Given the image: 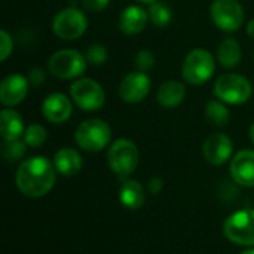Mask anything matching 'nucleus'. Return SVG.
I'll use <instances>...</instances> for the list:
<instances>
[{
  "mask_svg": "<svg viewBox=\"0 0 254 254\" xmlns=\"http://www.w3.org/2000/svg\"><path fill=\"white\" fill-rule=\"evenodd\" d=\"M232 150H234L232 140L222 132L210 134L202 144L204 158L211 165H223L231 158Z\"/></svg>",
  "mask_w": 254,
  "mask_h": 254,
  "instance_id": "obj_12",
  "label": "nucleus"
},
{
  "mask_svg": "<svg viewBox=\"0 0 254 254\" xmlns=\"http://www.w3.org/2000/svg\"><path fill=\"white\" fill-rule=\"evenodd\" d=\"M214 58L205 49H193L183 63V79L190 85L205 83L214 73Z\"/></svg>",
  "mask_w": 254,
  "mask_h": 254,
  "instance_id": "obj_5",
  "label": "nucleus"
},
{
  "mask_svg": "<svg viewBox=\"0 0 254 254\" xmlns=\"http://www.w3.org/2000/svg\"><path fill=\"white\" fill-rule=\"evenodd\" d=\"M88 27L85 13L76 7H65L57 13L52 22L54 33L64 40H74L80 37Z\"/></svg>",
  "mask_w": 254,
  "mask_h": 254,
  "instance_id": "obj_8",
  "label": "nucleus"
},
{
  "mask_svg": "<svg viewBox=\"0 0 254 254\" xmlns=\"http://www.w3.org/2000/svg\"><path fill=\"white\" fill-rule=\"evenodd\" d=\"M243 254H254V249L253 250H247V252H244Z\"/></svg>",
  "mask_w": 254,
  "mask_h": 254,
  "instance_id": "obj_34",
  "label": "nucleus"
},
{
  "mask_svg": "<svg viewBox=\"0 0 254 254\" xmlns=\"http://www.w3.org/2000/svg\"><path fill=\"white\" fill-rule=\"evenodd\" d=\"M110 0H83V7L88 12H101L109 6Z\"/></svg>",
  "mask_w": 254,
  "mask_h": 254,
  "instance_id": "obj_30",
  "label": "nucleus"
},
{
  "mask_svg": "<svg viewBox=\"0 0 254 254\" xmlns=\"http://www.w3.org/2000/svg\"><path fill=\"white\" fill-rule=\"evenodd\" d=\"M0 132L4 140H18L24 132V121L21 115L12 109H4L0 113Z\"/></svg>",
  "mask_w": 254,
  "mask_h": 254,
  "instance_id": "obj_17",
  "label": "nucleus"
},
{
  "mask_svg": "<svg viewBox=\"0 0 254 254\" xmlns=\"http://www.w3.org/2000/svg\"><path fill=\"white\" fill-rule=\"evenodd\" d=\"M250 138H252V141H253L254 144V122L252 124V127H250Z\"/></svg>",
  "mask_w": 254,
  "mask_h": 254,
  "instance_id": "obj_32",
  "label": "nucleus"
},
{
  "mask_svg": "<svg viewBox=\"0 0 254 254\" xmlns=\"http://www.w3.org/2000/svg\"><path fill=\"white\" fill-rule=\"evenodd\" d=\"M25 153V141L18 140H4L3 144V156L7 161H16Z\"/></svg>",
  "mask_w": 254,
  "mask_h": 254,
  "instance_id": "obj_25",
  "label": "nucleus"
},
{
  "mask_svg": "<svg viewBox=\"0 0 254 254\" xmlns=\"http://www.w3.org/2000/svg\"><path fill=\"white\" fill-rule=\"evenodd\" d=\"M85 58H86L88 63H91L94 65L103 64L107 60V49L100 43H92L86 49V57Z\"/></svg>",
  "mask_w": 254,
  "mask_h": 254,
  "instance_id": "obj_26",
  "label": "nucleus"
},
{
  "mask_svg": "<svg viewBox=\"0 0 254 254\" xmlns=\"http://www.w3.org/2000/svg\"><path fill=\"white\" fill-rule=\"evenodd\" d=\"M107 161L112 171L121 179H127L138 164V150L131 140H116L107 153Z\"/></svg>",
  "mask_w": 254,
  "mask_h": 254,
  "instance_id": "obj_4",
  "label": "nucleus"
},
{
  "mask_svg": "<svg viewBox=\"0 0 254 254\" xmlns=\"http://www.w3.org/2000/svg\"><path fill=\"white\" fill-rule=\"evenodd\" d=\"M186 95V88L179 80H168L164 82L158 89V101L165 109L177 107Z\"/></svg>",
  "mask_w": 254,
  "mask_h": 254,
  "instance_id": "obj_18",
  "label": "nucleus"
},
{
  "mask_svg": "<svg viewBox=\"0 0 254 254\" xmlns=\"http://www.w3.org/2000/svg\"><path fill=\"white\" fill-rule=\"evenodd\" d=\"M119 198L127 208L137 210L144 204L143 186L137 180H124L119 189Z\"/></svg>",
  "mask_w": 254,
  "mask_h": 254,
  "instance_id": "obj_20",
  "label": "nucleus"
},
{
  "mask_svg": "<svg viewBox=\"0 0 254 254\" xmlns=\"http://www.w3.org/2000/svg\"><path fill=\"white\" fill-rule=\"evenodd\" d=\"M28 91V79L21 74H9L0 85V101L10 107L19 104Z\"/></svg>",
  "mask_w": 254,
  "mask_h": 254,
  "instance_id": "obj_14",
  "label": "nucleus"
},
{
  "mask_svg": "<svg viewBox=\"0 0 254 254\" xmlns=\"http://www.w3.org/2000/svg\"><path fill=\"white\" fill-rule=\"evenodd\" d=\"M213 22L223 31H237L244 22V9L237 0H214L210 7Z\"/></svg>",
  "mask_w": 254,
  "mask_h": 254,
  "instance_id": "obj_9",
  "label": "nucleus"
},
{
  "mask_svg": "<svg viewBox=\"0 0 254 254\" xmlns=\"http://www.w3.org/2000/svg\"><path fill=\"white\" fill-rule=\"evenodd\" d=\"M48 138V132L46 129L39 125V124H33L30 127L25 128V132H24V141L27 146L30 147H40Z\"/></svg>",
  "mask_w": 254,
  "mask_h": 254,
  "instance_id": "obj_24",
  "label": "nucleus"
},
{
  "mask_svg": "<svg viewBox=\"0 0 254 254\" xmlns=\"http://www.w3.org/2000/svg\"><path fill=\"white\" fill-rule=\"evenodd\" d=\"M138 1H141V3H147V4H152V3H155V1H158V0H138Z\"/></svg>",
  "mask_w": 254,
  "mask_h": 254,
  "instance_id": "obj_33",
  "label": "nucleus"
},
{
  "mask_svg": "<svg viewBox=\"0 0 254 254\" xmlns=\"http://www.w3.org/2000/svg\"><path fill=\"white\" fill-rule=\"evenodd\" d=\"M48 68L55 77L74 79L83 74L86 68V58L74 49H63L49 58Z\"/></svg>",
  "mask_w": 254,
  "mask_h": 254,
  "instance_id": "obj_7",
  "label": "nucleus"
},
{
  "mask_svg": "<svg viewBox=\"0 0 254 254\" xmlns=\"http://www.w3.org/2000/svg\"><path fill=\"white\" fill-rule=\"evenodd\" d=\"M13 49V43H12V37L9 36L7 31L1 30L0 31V60L6 61L7 57L12 54Z\"/></svg>",
  "mask_w": 254,
  "mask_h": 254,
  "instance_id": "obj_28",
  "label": "nucleus"
},
{
  "mask_svg": "<svg viewBox=\"0 0 254 254\" xmlns=\"http://www.w3.org/2000/svg\"><path fill=\"white\" fill-rule=\"evenodd\" d=\"M205 118L214 127H225L229 122V110L223 101L210 100L205 107Z\"/></svg>",
  "mask_w": 254,
  "mask_h": 254,
  "instance_id": "obj_22",
  "label": "nucleus"
},
{
  "mask_svg": "<svg viewBox=\"0 0 254 254\" xmlns=\"http://www.w3.org/2000/svg\"><path fill=\"white\" fill-rule=\"evenodd\" d=\"M153 65H155V55L150 51L143 49V51H140L137 54V57H135V67L138 68V71L146 73V71L152 70Z\"/></svg>",
  "mask_w": 254,
  "mask_h": 254,
  "instance_id": "obj_27",
  "label": "nucleus"
},
{
  "mask_svg": "<svg viewBox=\"0 0 254 254\" xmlns=\"http://www.w3.org/2000/svg\"><path fill=\"white\" fill-rule=\"evenodd\" d=\"M55 165L43 156L24 161L16 171L18 189L30 196L40 198L46 195L55 183Z\"/></svg>",
  "mask_w": 254,
  "mask_h": 254,
  "instance_id": "obj_1",
  "label": "nucleus"
},
{
  "mask_svg": "<svg viewBox=\"0 0 254 254\" xmlns=\"http://www.w3.org/2000/svg\"><path fill=\"white\" fill-rule=\"evenodd\" d=\"M231 174L235 183L253 188L254 186V150L238 152L231 162Z\"/></svg>",
  "mask_w": 254,
  "mask_h": 254,
  "instance_id": "obj_13",
  "label": "nucleus"
},
{
  "mask_svg": "<svg viewBox=\"0 0 254 254\" xmlns=\"http://www.w3.org/2000/svg\"><path fill=\"white\" fill-rule=\"evenodd\" d=\"M247 33H249L250 37H253L254 39V18L247 24Z\"/></svg>",
  "mask_w": 254,
  "mask_h": 254,
  "instance_id": "obj_31",
  "label": "nucleus"
},
{
  "mask_svg": "<svg viewBox=\"0 0 254 254\" xmlns=\"http://www.w3.org/2000/svg\"><path fill=\"white\" fill-rule=\"evenodd\" d=\"M150 91V79L143 71L127 74L119 85V95L125 103H140Z\"/></svg>",
  "mask_w": 254,
  "mask_h": 254,
  "instance_id": "obj_11",
  "label": "nucleus"
},
{
  "mask_svg": "<svg viewBox=\"0 0 254 254\" xmlns=\"http://www.w3.org/2000/svg\"><path fill=\"white\" fill-rule=\"evenodd\" d=\"M149 21V12L140 6H128L119 16V28L127 36L141 33Z\"/></svg>",
  "mask_w": 254,
  "mask_h": 254,
  "instance_id": "obj_16",
  "label": "nucleus"
},
{
  "mask_svg": "<svg viewBox=\"0 0 254 254\" xmlns=\"http://www.w3.org/2000/svg\"><path fill=\"white\" fill-rule=\"evenodd\" d=\"M27 79H28V83H31V85H34V86H39V85H42V83L45 82L46 73H45V70H42L40 67H34V68L30 70V74H28Z\"/></svg>",
  "mask_w": 254,
  "mask_h": 254,
  "instance_id": "obj_29",
  "label": "nucleus"
},
{
  "mask_svg": "<svg viewBox=\"0 0 254 254\" xmlns=\"http://www.w3.org/2000/svg\"><path fill=\"white\" fill-rule=\"evenodd\" d=\"M110 127L101 119H88L82 122L74 134L76 143L86 152H98L110 143Z\"/></svg>",
  "mask_w": 254,
  "mask_h": 254,
  "instance_id": "obj_3",
  "label": "nucleus"
},
{
  "mask_svg": "<svg viewBox=\"0 0 254 254\" xmlns=\"http://www.w3.org/2000/svg\"><path fill=\"white\" fill-rule=\"evenodd\" d=\"M147 12H149L150 22L153 25H156V27H165V25H168L171 22V18H173L171 9L165 3H162V1L152 3Z\"/></svg>",
  "mask_w": 254,
  "mask_h": 254,
  "instance_id": "obj_23",
  "label": "nucleus"
},
{
  "mask_svg": "<svg viewBox=\"0 0 254 254\" xmlns=\"http://www.w3.org/2000/svg\"><path fill=\"white\" fill-rule=\"evenodd\" d=\"M70 95L73 101L86 112H94L103 107L106 95L98 82L92 79H79L70 88Z\"/></svg>",
  "mask_w": 254,
  "mask_h": 254,
  "instance_id": "obj_10",
  "label": "nucleus"
},
{
  "mask_svg": "<svg viewBox=\"0 0 254 254\" xmlns=\"http://www.w3.org/2000/svg\"><path fill=\"white\" fill-rule=\"evenodd\" d=\"M223 234L234 244L254 246V210H241L229 216Z\"/></svg>",
  "mask_w": 254,
  "mask_h": 254,
  "instance_id": "obj_6",
  "label": "nucleus"
},
{
  "mask_svg": "<svg viewBox=\"0 0 254 254\" xmlns=\"http://www.w3.org/2000/svg\"><path fill=\"white\" fill-rule=\"evenodd\" d=\"M217 58L220 61V64L226 68H234L240 64L241 61V48H240V43L232 39V37H228L225 39L219 49H217Z\"/></svg>",
  "mask_w": 254,
  "mask_h": 254,
  "instance_id": "obj_21",
  "label": "nucleus"
},
{
  "mask_svg": "<svg viewBox=\"0 0 254 254\" xmlns=\"http://www.w3.org/2000/svg\"><path fill=\"white\" fill-rule=\"evenodd\" d=\"M252 83L237 73H226L214 83V95L228 104H243L252 97Z\"/></svg>",
  "mask_w": 254,
  "mask_h": 254,
  "instance_id": "obj_2",
  "label": "nucleus"
},
{
  "mask_svg": "<svg viewBox=\"0 0 254 254\" xmlns=\"http://www.w3.org/2000/svg\"><path fill=\"white\" fill-rule=\"evenodd\" d=\"M54 165L63 176H76L82 170V158L74 149L64 147L55 153Z\"/></svg>",
  "mask_w": 254,
  "mask_h": 254,
  "instance_id": "obj_19",
  "label": "nucleus"
},
{
  "mask_svg": "<svg viewBox=\"0 0 254 254\" xmlns=\"http://www.w3.org/2000/svg\"><path fill=\"white\" fill-rule=\"evenodd\" d=\"M42 110L46 121L52 124H63L71 116V101L67 95L54 92L45 98Z\"/></svg>",
  "mask_w": 254,
  "mask_h": 254,
  "instance_id": "obj_15",
  "label": "nucleus"
}]
</instances>
